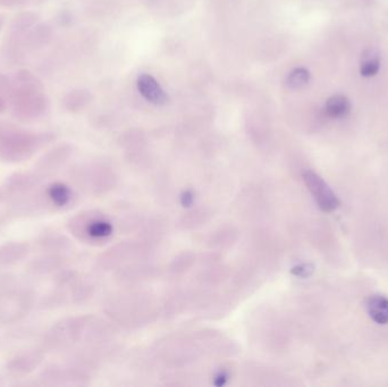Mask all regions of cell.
I'll use <instances>...</instances> for the list:
<instances>
[{
  "label": "cell",
  "instance_id": "1f68e13d",
  "mask_svg": "<svg viewBox=\"0 0 388 387\" xmlns=\"http://www.w3.org/2000/svg\"><path fill=\"white\" fill-rule=\"evenodd\" d=\"M10 105V101L6 98L0 96V114H3L7 110V106Z\"/></svg>",
  "mask_w": 388,
  "mask_h": 387
},
{
  "label": "cell",
  "instance_id": "3957f363",
  "mask_svg": "<svg viewBox=\"0 0 388 387\" xmlns=\"http://www.w3.org/2000/svg\"><path fill=\"white\" fill-rule=\"evenodd\" d=\"M56 139L51 132H35L0 122V162L19 165L35 158Z\"/></svg>",
  "mask_w": 388,
  "mask_h": 387
},
{
  "label": "cell",
  "instance_id": "7a4b0ae2",
  "mask_svg": "<svg viewBox=\"0 0 388 387\" xmlns=\"http://www.w3.org/2000/svg\"><path fill=\"white\" fill-rule=\"evenodd\" d=\"M114 335L112 325L92 315L73 316L53 322L41 337L46 353L69 352L76 347L101 345Z\"/></svg>",
  "mask_w": 388,
  "mask_h": 387
},
{
  "label": "cell",
  "instance_id": "d4e9b609",
  "mask_svg": "<svg viewBox=\"0 0 388 387\" xmlns=\"http://www.w3.org/2000/svg\"><path fill=\"white\" fill-rule=\"evenodd\" d=\"M236 240H237V234L233 228H223V230L221 228L212 235L209 244L214 249H225V248L232 247Z\"/></svg>",
  "mask_w": 388,
  "mask_h": 387
},
{
  "label": "cell",
  "instance_id": "9a60e30c",
  "mask_svg": "<svg viewBox=\"0 0 388 387\" xmlns=\"http://www.w3.org/2000/svg\"><path fill=\"white\" fill-rule=\"evenodd\" d=\"M73 153V148L67 144H57L44 151L35 164V171L41 174L53 176L66 165Z\"/></svg>",
  "mask_w": 388,
  "mask_h": 387
},
{
  "label": "cell",
  "instance_id": "8992f818",
  "mask_svg": "<svg viewBox=\"0 0 388 387\" xmlns=\"http://www.w3.org/2000/svg\"><path fill=\"white\" fill-rule=\"evenodd\" d=\"M37 306V295L31 287L19 284L8 275L0 276V324H19Z\"/></svg>",
  "mask_w": 388,
  "mask_h": 387
},
{
  "label": "cell",
  "instance_id": "7c38bea8",
  "mask_svg": "<svg viewBox=\"0 0 388 387\" xmlns=\"http://www.w3.org/2000/svg\"><path fill=\"white\" fill-rule=\"evenodd\" d=\"M46 354L40 347H28L14 353L7 359L5 370L7 375L15 379H24L37 372L44 365Z\"/></svg>",
  "mask_w": 388,
  "mask_h": 387
},
{
  "label": "cell",
  "instance_id": "52a82bcc",
  "mask_svg": "<svg viewBox=\"0 0 388 387\" xmlns=\"http://www.w3.org/2000/svg\"><path fill=\"white\" fill-rule=\"evenodd\" d=\"M105 311L112 320L125 327H141L155 319V304L148 294H119L107 301Z\"/></svg>",
  "mask_w": 388,
  "mask_h": 387
},
{
  "label": "cell",
  "instance_id": "d6a6232c",
  "mask_svg": "<svg viewBox=\"0 0 388 387\" xmlns=\"http://www.w3.org/2000/svg\"><path fill=\"white\" fill-rule=\"evenodd\" d=\"M3 16L0 15V30H1V28H3Z\"/></svg>",
  "mask_w": 388,
  "mask_h": 387
},
{
  "label": "cell",
  "instance_id": "ac0fdd59",
  "mask_svg": "<svg viewBox=\"0 0 388 387\" xmlns=\"http://www.w3.org/2000/svg\"><path fill=\"white\" fill-rule=\"evenodd\" d=\"M153 272H155V269L150 266L133 262V264H128V265L118 268L116 272V278L121 284L135 285L153 277Z\"/></svg>",
  "mask_w": 388,
  "mask_h": 387
},
{
  "label": "cell",
  "instance_id": "6da1fadb",
  "mask_svg": "<svg viewBox=\"0 0 388 387\" xmlns=\"http://www.w3.org/2000/svg\"><path fill=\"white\" fill-rule=\"evenodd\" d=\"M76 198V191L67 182L37 172L28 189L7 198V209L10 218H39L71 209Z\"/></svg>",
  "mask_w": 388,
  "mask_h": 387
},
{
  "label": "cell",
  "instance_id": "30bf717a",
  "mask_svg": "<svg viewBox=\"0 0 388 387\" xmlns=\"http://www.w3.org/2000/svg\"><path fill=\"white\" fill-rule=\"evenodd\" d=\"M71 180L78 190L90 196H103L115 187L116 175L101 165H84L75 169Z\"/></svg>",
  "mask_w": 388,
  "mask_h": 387
},
{
  "label": "cell",
  "instance_id": "f546056e",
  "mask_svg": "<svg viewBox=\"0 0 388 387\" xmlns=\"http://www.w3.org/2000/svg\"><path fill=\"white\" fill-rule=\"evenodd\" d=\"M10 91H12L10 78H7L3 74H0V96H3L10 101Z\"/></svg>",
  "mask_w": 388,
  "mask_h": 387
},
{
  "label": "cell",
  "instance_id": "44dd1931",
  "mask_svg": "<svg viewBox=\"0 0 388 387\" xmlns=\"http://www.w3.org/2000/svg\"><path fill=\"white\" fill-rule=\"evenodd\" d=\"M325 112L332 119H343L351 112V103L343 94H335L327 100Z\"/></svg>",
  "mask_w": 388,
  "mask_h": 387
},
{
  "label": "cell",
  "instance_id": "8fae6325",
  "mask_svg": "<svg viewBox=\"0 0 388 387\" xmlns=\"http://www.w3.org/2000/svg\"><path fill=\"white\" fill-rule=\"evenodd\" d=\"M148 251L149 250L146 244L123 242L103 252L98 259V265L106 270L121 268L123 266L142 259L148 255Z\"/></svg>",
  "mask_w": 388,
  "mask_h": 387
},
{
  "label": "cell",
  "instance_id": "ba28073f",
  "mask_svg": "<svg viewBox=\"0 0 388 387\" xmlns=\"http://www.w3.org/2000/svg\"><path fill=\"white\" fill-rule=\"evenodd\" d=\"M67 231L82 243L98 246L112 234V224L99 210H82L71 216L66 223Z\"/></svg>",
  "mask_w": 388,
  "mask_h": 387
},
{
  "label": "cell",
  "instance_id": "4316f807",
  "mask_svg": "<svg viewBox=\"0 0 388 387\" xmlns=\"http://www.w3.org/2000/svg\"><path fill=\"white\" fill-rule=\"evenodd\" d=\"M196 256L191 252H183L178 255L171 264V272L180 275L187 273L194 265Z\"/></svg>",
  "mask_w": 388,
  "mask_h": 387
},
{
  "label": "cell",
  "instance_id": "603a6c76",
  "mask_svg": "<svg viewBox=\"0 0 388 387\" xmlns=\"http://www.w3.org/2000/svg\"><path fill=\"white\" fill-rule=\"evenodd\" d=\"M39 16L35 12H21L19 15L15 16V19H12L10 24V33L12 37H17L23 35L25 32L28 31L30 28H33L37 24Z\"/></svg>",
  "mask_w": 388,
  "mask_h": 387
},
{
  "label": "cell",
  "instance_id": "836d02e7",
  "mask_svg": "<svg viewBox=\"0 0 388 387\" xmlns=\"http://www.w3.org/2000/svg\"><path fill=\"white\" fill-rule=\"evenodd\" d=\"M5 385V381H3V377H0V386Z\"/></svg>",
  "mask_w": 388,
  "mask_h": 387
},
{
  "label": "cell",
  "instance_id": "f1b7e54d",
  "mask_svg": "<svg viewBox=\"0 0 388 387\" xmlns=\"http://www.w3.org/2000/svg\"><path fill=\"white\" fill-rule=\"evenodd\" d=\"M10 218L8 209H7L6 198L3 196V190L0 187V228Z\"/></svg>",
  "mask_w": 388,
  "mask_h": 387
},
{
  "label": "cell",
  "instance_id": "4dcf8cb0",
  "mask_svg": "<svg viewBox=\"0 0 388 387\" xmlns=\"http://www.w3.org/2000/svg\"><path fill=\"white\" fill-rule=\"evenodd\" d=\"M28 0H0V7H6V8H12V7L23 6L26 5Z\"/></svg>",
  "mask_w": 388,
  "mask_h": 387
},
{
  "label": "cell",
  "instance_id": "2e32d148",
  "mask_svg": "<svg viewBox=\"0 0 388 387\" xmlns=\"http://www.w3.org/2000/svg\"><path fill=\"white\" fill-rule=\"evenodd\" d=\"M32 250V244L26 241H6L0 244V272L25 261Z\"/></svg>",
  "mask_w": 388,
  "mask_h": 387
},
{
  "label": "cell",
  "instance_id": "5bb4252c",
  "mask_svg": "<svg viewBox=\"0 0 388 387\" xmlns=\"http://www.w3.org/2000/svg\"><path fill=\"white\" fill-rule=\"evenodd\" d=\"M303 180L320 209L325 212H332L339 208V198L336 197L330 185L319 175L312 171H305L303 173Z\"/></svg>",
  "mask_w": 388,
  "mask_h": 387
},
{
  "label": "cell",
  "instance_id": "cb8c5ba5",
  "mask_svg": "<svg viewBox=\"0 0 388 387\" xmlns=\"http://www.w3.org/2000/svg\"><path fill=\"white\" fill-rule=\"evenodd\" d=\"M212 212L208 209H196L187 212L180 219V226L185 230H193V228L201 227L205 223L209 222L212 217Z\"/></svg>",
  "mask_w": 388,
  "mask_h": 387
},
{
  "label": "cell",
  "instance_id": "7402d4cb",
  "mask_svg": "<svg viewBox=\"0 0 388 387\" xmlns=\"http://www.w3.org/2000/svg\"><path fill=\"white\" fill-rule=\"evenodd\" d=\"M380 69V56L373 48L364 50L361 56L360 73L364 78H373Z\"/></svg>",
  "mask_w": 388,
  "mask_h": 387
},
{
  "label": "cell",
  "instance_id": "d6986e66",
  "mask_svg": "<svg viewBox=\"0 0 388 387\" xmlns=\"http://www.w3.org/2000/svg\"><path fill=\"white\" fill-rule=\"evenodd\" d=\"M137 90L142 97L153 105H164L167 101V94L157 80L149 74H142L137 78Z\"/></svg>",
  "mask_w": 388,
  "mask_h": 387
},
{
  "label": "cell",
  "instance_id": "277c9868",
  "mask_svg": "<svg viewBox=\"0 0 388 387\" xmlns=\"http://www.w3.org/2000/svg\"><path fill=\"white\" fill-rule=\"evenodd\" d=\"M12 114L21 122H33L48 110L47 96L40 80L28 69H21L10 78Z\"/></svg>",
  "mask_w": 388,
  "mask_h": 387
},
{
  "label": "cell",
  "instance_id": "484cf974",
  "mask_svg": "<svg viewBox=\"0 0 388 387\" xmlns=\"http://www.w3.org/2000/svg\"><path fill=\"white\" fill-rule=\"evenodd\" d=\"M309 82H310L309 71L303 67H298L289 73L287 80H286V85L291 90H301L309 85Z\"/></svg>",
  "mask_w": 388,
  "mask_h": 387
},
{
  "label": "cell",
  "instance_id": "e0dca14e",
  "mask_svg": "<svg viewBox=\"0 0 388 387\" xmlns=\"http://www.w3.org/2000/svg\"><path fill=\"white\" fill-rule=\"evenodd\" d=\"M32 248L37 252L67 253L71 249V241L56 230H44L35 237Z\"/></svg>",
  "mask_w": 388,
  "mask_h": 387
},
{
  "label": "cell",
  "instance_id": "83f0119b",
  "mask_svg": "<svg viewBox=\"0 0 388 387\" xmlns=\"http://www.w3.org/2000/svg\"><path fill=\"white\" fill-rule=\"evenodd\" d=\"M87 91L74 90L71 91L65 98H64V106L69 112H76L81 110L82 107L87 103Z\"/></svg>",
  "mask_w": 388,
  "mask_h": 387
},
{
  "label": "cell",
  "instance_id": "ffe728a7",
  "mask_svg": "<svg viewBox=\"0 0 388 387\" xmlns=\"http://www.w3.org/2000/svg\"><path fill=\"white\" fill-rule=\"evenodd\" d=\"M368 313L377 324L388 322V299L384 295H373L366 303Z\"/></svg>",
  "mask_w": 388,
  "mask_h": 387
},
{
  "label": "cell",
  "instance_id": "9c48e42d",
  "mask_svg": "<svg viewBox=\"0 0 388 387\" xmlns=\"http://www.w3.org/2000/svg\"><path fill=\"white\" fill-rule=\"evenodd\" d=\"M90 372L74 362L48 363L37 375V384L41 386H84L90 383Z\"/></svg>",
  "mask_w": 388,
  "mask_h": 387
},
{
  "label": "cell",
  "instance_id": "5b68a950",
  "mask_svg": "<svg viewBox=\"0 0 388 387\" xmlns=\"http://www.w3.org/2000/svg\"><path fill=\"white\" fill-rule=\"evenodd\" d=\"M53 287L39 300L40 309L48 311L71 304H82L94 294V286L73 269H62L53 275Z\"/></svg>",
  "mask_w": 388,
  "mask_h": 387
},
{
  "label": "cell",
  "instance_id": "4fadbf2b",
  "mask_svg": "<svg viewBox=\"0 0 388 387\" xmlns=\"http://www.w3.org/2000/svg\"><path fill=\"white\" fill-rule=\"evenodd\" d=\"M69 257L66 253L37 252L25 266V270L33 277L53 276L67 268Z\"/></svg>",
  "mask_w": 388,
  "mask_h": 387
}]
</instances>
